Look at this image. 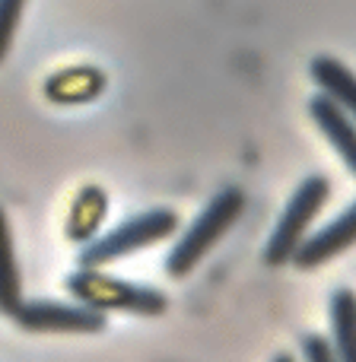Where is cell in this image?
<instances>
[{"mask_svg":"<svg viewBox=\"0 0 356 362\" xmlns=\"http://www.w3.org/2000/svg\"><path fill=\"white\" fill-rule=\"evenodd\" d=\"M102 216H105V194H99V197H96L93 210H86V204H83V197H80L74 219H70V235H74V238H86L89 232L96 229V223H99Z\"/></svg>","mask_w":356,"mask_h":362,"instance_id":"7c38bea8","label":"cell"},{"mask_svg":"<svg viewBox=\"0 0 356 362\" xmlns=\"http://www.w3.org/2000/svg\"><path fill=\"white\" fill-rule=\"evenodd\" d=\"M274 362H296V359H293V356H289V353H280V356H277Z\"/></svg>","mask_w":356,"mask_h":362,"instance_id":"5bb4252c","label":"cell"},{"mask_svg":"<svg viewBox=\"0 0 356 362\" xmlns=\"http://www.w3.org/2000/svg\"><path fill=\"white\" fill-rule=\"evenodd\" d=\"M23 6L25 0H0V61L13 45V35H16L19 19H23Z\"/></svg>","mask_w":356,"mask_h":362,"instance_id":"8fae6325","label":"cell"},{"mask_svg":"<svg viewBox=\"0 0 356 362\" xmlns=\"http://www.w3.org/2000/svg\"><path fill=\"white\" fill-rule=\"evenodd\" d=\"M302 359L306 362H334V350H331V344H328V337H321V334L302 337Z\"/></svg>","mask_w":356,"mask_h":362,"instance_id":"4fadbf2b","label":"cell"},{"mask_svg":"<svg viewBox=\"0 0 356 362\" xmlns=\"http://www.w3.org/2000/svg\"><path fill=\"white\" fill-rule=\"evenodd\" d=\"M328 197H331V181L325 175H309L296 187V194L289 197L283 216L277 219L274 232H270L268 248H264V261H268L270 267L289 264L293 251L299 248V242L306 238L309 226H312V219L321 213V206L328 204Z\"/></svg>","mask_w":356,"mask_h":362,"instance_id":"277c9868","label":"cell"},{"mask_svg":"<svg viewBox=\"0 0 356 362\" xmlns=\"http://www.w3.org/2000/svg\"><path fill=\"white\" fill-rule=\"evenodd\" d=\"M242 210H245V194L239 191V187H223V191L197 213V219L181 232L176 248L169 251V257H166L169 276L191 274V270L213 251V245L232 229V223L242 216Z\"/></svg>","mask_w":356,"mask_h":362,"instance_id":"6da1fadb","label":"cell"},{"mask_svg":"<svg viewBox=\"0 0 356 362\" xmlns=\"http://www.w3.org/2000/svg\"><path fill=\"white\" fill-rule=\"evenodd\" d=\"M23 305V280H19L16 255H13V235L6 213L0 210V315H10Z\"/></svg>","mask_w":356,"mask_h":362,"instance_id":"30bf717a","label":"cell"},{"mask_svg":"<svg viewBox=\"0 0 356 362\" xmlns=\"http://www.w3.org/2000/svg\"><path fill=\"white\" fill-rule=\"evenodd\" d=\"M331 350L334 362H356V293L350 289L331 296Z\"/></svg>","mask_w":356,"mask_h":362,"instance_id":"9c48e42d","label":"cell"},{"mask_svg":"<svg viewBox=\"0 0 356 362\" xmlns=\"http://www.w3.org/2000/svg\"><path fill=\"white\" fill-rule=\"evenodd\" d=\"M309 115H312V121L318 124V131L328 137V144L340 153L347 169L356 175V124H353V118L325 93L309 102Z\"/></svg>","mask_w":356,"mask_h":362,"instance_id":"52a82bcc","label":"cell"},{"mask_svg":"<svg viewBox=\"0 0 356 362\" xmlns=\"http://www.w3.org/2000/svg\"><path fill=\"white\" fill-rule=\"evenodd\" d=\"M23 331H38V334H99L105 331V312L89 305H61V302H23L13 312Z\"/></svg>","mask_w":356,"mask_h":362,"instance_id":"5b68a950","label":"cell"},{"mask_svg":"<svg viewBox=\"0 0 356 362\" xmlns=\"http://www.w3.org/2000/svg\"><path fill=\"white\" fill-rule=\"evenodd\" d=\"M312 80L318 83L321 93L331 95V99L350 115L356 124V74L353 70L344 67L338 57L321 54L312 61Z\"/></svg>","mask_w":356,"mask_h":362,"instance_id":"ba28073f","label":"cell"},{"mask_svg":"<svg viewBox=\"0 0 356 362\" xmlns=\"http://www.w3.org/2000/svg\"><path fill=\"white\" fill-rule=\"evenodd\" d=\"M178 229V216L176 210H147L137 213V216L125 219L118 229H112L108 235L89 242L86 248L80 251V267H102V264H112L125 255H134V251L147 248L153 242H163L172 232Z\"/></svg>","mask_w":356,"mask_h":362,"instance_id":"3957f363","label":"cell"},{"mask_svg":"<svg viewBox=\"0 0 356 362\" xmlns=\"http://www.w3.org/2000/svg\"><path fill=\"white\" fill-rule=\"evenodd\" d=\"M67 289L83 305L99 308V312H134V315H163L166 296L153 286H137L115 276L99 274V267H80L67 276Z\"/></svg>","mask_w":356,"mask_h":362,"instance_id":"7a4b0ae2","label":"cell"},{"mask_svg":"<svg viewBox=\"0 0 356 362\" xmlns=\"http://www.w3.org/2000/svg\"><path fill=\"white\" fill-rule=\"evenodd\" d=\"M356 242V204L347 206L338 219H331L328 226H321L318 232H312L309 238H302L299 248L293 251L289 261L299 270H315L325 261L338 257L340 251H347Z\"/></svg>","mask_w":356,"mask_h":362,"instance_id":"8992f818","label":"cell"}]
</instances>
